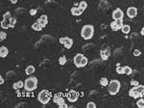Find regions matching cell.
<instances>
[{"instance_id": "obj_1", "label": "cell", "mask_w": 144, "mask_h": 108, "mask_svg": "<svg viewBox=\"0 0 144 108\" xmlns=\"http://www.w3.org/2000/svg\"><path fill=\"white\" fill-rule=\"evenodd\" d=\"M94 34V27L90 24L84 25L81 30V37L85 40H89L93 38Z\"/></svg>"}, {"instance_id": "obj_2", "label": "cell", "mask_w": 144, "mask_h": 108, "mask_svg": "<svg viewBox=\"0 0 144 108\" xmlns=\"http://www.w3.org/2000/svg\"><path fill=\"white\" fill-rule=\"evenodd\" d=\"M38 79L37 77H29L24 81V89L28 92H32L38 87Z\"/></svg>"}, {"instance_id": "obj_3", "label": "cell", "mask_w": 144, "mask_h": 108, "mask_svg": "<svg viewBox=\"0 0 144 108\" xmlns=\"http://www.w3.org/2000/svg\"><path fill=\"white\" fill-rule=\"evenodd\" d=\"M120 87H121V83H120L119 80H110V82H109V84H108V92L111 96H115V95L118 94Z\"/></svg>"}, {"instance_id": "obj_4", "label": "cell", "mask_w": 144, "mask_h": 108, "mask_svg": "<svg viewBox=\"0 0 144 108\" xmlns=\"http://www.w3.org/2000/svg\"><path fill=\"white\" fill-rule=\"evenodd\" d=\"M144 93V85L138 84L137 86H133L129 91V96L134 99L141 98Z\"/></svg>"}, {"instance_id": "obj_5", "label": "cell", "mask_w": 144, "mask_h": 108, "mask_svg": "<svg viewBox=\"0 0 144 108\" xmlns=\"http://www.w3.org/2000/svg\"><path fill=\"white\" fill-rule=\"evenodd\" d=\"M51 99V94L48 90H41L38 94V100L41 104H47Z\"/></svg>"}, {"instance_id": "obj_6", "label": "cell", "mask_w": 144, "mask_h": 108, "mask_svg": "<svg viewBox=\"0 0 144 108\" xmlns=\"http://www.w3.org/2000/svg\"><path fill=\"white\" fill-rule=\"evenodd\" d=\"M12 17H13V16H12V14H11L10 12L5 13V14H3V19H2V21H1V28L5 29V30L11 28L10 22H11Z\"/></svg>"}, {"instance_id": "obj_7", "label": "cell", "mask_w": 144, "mask_h": 108, "mask_svg": "<svg viewBox=\"0 0 144 108\" xmlns=\"http://www.w3.org/2000/svg\"><path fill=\"white\" fill-rule=\"evenodd\" d=\"M79 98V93L75 91V90H70L68 93H67V99L70 101V102H75L78 100Z\"/></svg>"}, {"instance_id": "obj_8", "label": "cell", "mask_w": 144, "mask_h": 108, "mask_svg": "<svg viewBox=\"0 0 144 108\" xmlns=\"http://www.w3.org/2000/svg\"><path fill=\"white\" fill-rule=\"evenodd\" d=\"M112 19L116 20V19H123L124 18V13L123 11L120 9V8H116V9L112 12Z\"/></svg>"}, {"instance_id": "obj_9", "label": "cell", "mask_w": 144, "mask_h": 108, "mask_svg": "<svg viewBox=\"0 0 144 108\" xmlns=\"http://www.w3.org/2000/svg\"><path fill=\"white\" fill-rule=\"evenodd\" d=\"M127 15L130 18H134L137 15V9L135 7H129L127 9Z\"/></svg>"}, {"instance_id": "obj_10", "label": "cell", "mask_w": 144, "mask_h": 108, "mask_svg": "<svg viewBox=\"0 0 144 108\" xmlns=\"http://www.w3.org/2000/svg\"><path fill=\"white\" fill-rule=\"evenodd\" d=\"M38 24H40V26L44 28V27H46V25L48 24V17L46 14H42V15H40L39 16V18L38 19V21H37Z\"/></svg>"}, {"instance_id": "obj_11", "label": "cell", "mask_w": 144, "mask_h": 108, "mask_svg": "<svg viewBox=\"0 0 144 108\" xmlns=\"http://www.w3.org/2000/svg\"><path fill=\"white\" fill-rule=\"evenodd\" d=\"M53 102L58 104V105H60V104H62V103H64L65 100H64V99H63L62 97H61L59 94H55L53 96Z\"/></svg>"}, {"instance_id": "obj_12", "label": "cell", "mask_w": 144, "mask_h": 108, "mask_svg": "<svg viewBox=\"0 0 144 108\" xmlns=\"http://www.w3.org/2000/svg\"><path fill=\"white\" fill-rule=\"evenodd\" d=\"M84 56H85L83 54H77L76 56H74L73 62H74V64H75V66H76L77 68H80V63H81V60L83 59Z\"/></svg>"}, {"instance_id": "obj_13", "label": "cell", "mask_w": 144, "mask_h": 108, "mask_svg": "<svg viewBox=\"0 0 144 108\" xmlns=\"http://www.w3.org/2000/svg\"><path fill=\"white\" fill-rule=\"evenodd\" d=\"M73 45V39L70 38H64V42H63V46L66 49H70Z\"/></svg>"}, {"instance_id": "obj_14", "label": "cell", "mask_w": 144, "mask_h": 108, "mask_svg": "<svg viewBox=\"0 0 144 108\" xmlns=\"http://www.w3.org/2000/svg\"><path fill=\"white\" fill-rule=\"evenodd\" d=\"M9 55V50L6 46H1L0 47V56L3 58V57H6V56Z\"/></svg>"}, {"instance_id": "obj_15", "label": "cell", "mask_w": 144, "mask_h": 108, "mask_svg": "<svg viewBox=\"0 0 144 108\" xmlns=\"http://www.w3.org/2000/svg\"><path fill=\"white\" fill-rule=\"evenodd\" d=\"M100 54H101V58H102L103 60L109 59V57H110V53L109 50H102Z\"/></svg>"}, {"instance_id": "obj_16", "label": "cell", "mask_w": 144, "mask_h": 108, "mask_svg": "<svg viewBox=\"0 0 144 108\" xmlns=\"http://www.w3.org/2000/svg\"><path fill=\"white\" fill-rule=\"evenodd\" d=\"M70 12H71L72 15H74V16H79V15H81V14H83V12H82L78 7H76V6L71 8V11H70Z\"/></svg>"}, {"instance_id": "obj_17", "label": "cell", "mask_w": 144, "mask_h": 108, "mask_svg": "<svg viewBox=\"0 0 144 108\" xmlns=\"http://www.w3.org/2000/svg\"><path fill=\"white\" fill-rule=\"evenodd\" d=\"M35 71H36V69H35V67H34L33 65H29L27 66L26 69H25V74L27 76H31L35 73Z\"/></svg>"}, {"instance_id": "obj_18", "label": "cell", "mask_w": 144, "mask_h": 108, "mask_svg": "<svg viewBox=\"0 0 144 108\" xmlns=\"http://www.w3.org/2000/svg\"><path fill=\"white\" fill-rule=\"evenodd\" d=\"M13 88L14 90H18L20 88H24V82L22 80H19L17 82H14V84H13Z\"/></svg>"}, {"instance_id": "obj_19", "label": "cell", "mask_w": 144, "mask_h": 108, "mask_svg": "<svg viewBox=\"0 0 144 108\" xmlns=\"http://www.w3.org/2000/svg\"><path fill=\"white\" fill-rule=\"evenodd\" d=\"M78 8L84 13V12L86 11V8H87V2H86V1H81V2L78 4Z\"/></svg>"}, {"instance_id": "obj_20", "label": "cell", "mask_w": 144, "mask_h": 108, "mask_svg": "<svg viewBox=\"0 0 144 108\" xmlns=\"http://www.w3.org/2000/svg\"><path fill=\"white\" fill-rule=\"evenodd\" d=\"M32 29H33L34 31H36V32H40L43 28L40 26V24H38V22H35V23H33V25H32Z\"/></svg>"}, {"instance_id": "obj_21", "label": "cell", "mask_w": 144, "mask_h": 108, "mask_svg": "<svg viewBox=\"0 0 144 108\" xmlns=\"http://www.w3.org/2000/svg\"><path fill=\"white\" fill-rule=\"evenodd\" d=\"M123 68H124V74L125 75H132L133 74V69L130 67V66L126 65V66H123Z\"/></svg>"}, {"instance_id": "obj_22", "label": "cell", "mask_w": 144, "mask_h": 108, "mask_svg": "<svg viewBox=\"0 0 144 108\" xmlns=\"http://www.w3.org/2000/svg\"><path fill=\"white\" fill-rule=\"evenodd\" d=\"M121 31H122V33H125V34L129 33L130 32H131V27H130V25H123L122 28H121Z\"/></svg>"}, {"instance_id": "obj_23", "label": "cell", "mask_w": 144, "mask_h": 108, "mask_svg": "<svg viewBox=\"0 0 144 108\" xmlns=\"http://www.w3.org/2000/svg\"><path fill=\"white\" fill-rule=\"evenodd\" d=\"M109 82H110V81L108 80V79H107V78H101V79H100V85H101V86H103V87L108 86Z\"/></svg>"}, {"instance_id": "obj_24", "label": "cell", "mask_w": 144, "mask_h": 108, "mask_svg": "<svg viewBox=\"0 0 144 108\" xmlns=\"http://www.w3.org/2000/svg\"><path fill=\"white\" fill-rule=\"evenodd\" d=\"M136 106L138 108H144V99H139L136 100Z\"/></svg>"}, {"instance_id": "obj_25", "label": "cell", "mask_w": 144, "mask_h": 108, "mask_svg": "<svg viewBox=\"0 0 144 108\" xmlns=\"http://www.w3.org/2000/svg\"><path fill=\"white\" fill-rule=\"evenodd\" d=\"M116 73H117L118 75H123V74H124V68L121 67L119 63L117 64V67H116Z\"/></svg>"}, {"instance_id": "obj_26", "label": "cell", "mask_w": 144, "mask_h": 108, "mask_svg": "<svg viewBox=\"0 0 144 108\" xmlns=\"http://www.w3.org/2000/svg\"><path fill=\"white\" fill-rule=\"evenodd\" d=\"M87 62H88V59L86 58V56H84L83 59L81 60V63H80V68H82V67H86V64H87Z\"/></svg>"}, {"instance_id": "obj_27", "label": "cell", "mask_w": 144, "mask_h": 108, "mask_svg": "<svg viewBox=\"0 0 144 108\" xmlns=\"http://www.w3.org/2000/svg\"><path fill=\"white\" fill-rule=\"evenodd\" d=\"M66 57L64 56H60V58H59V63H60V65H64L65 63H66Z\"/></svg>"}, {"instance_id": "obj_28", "label": "cell", "mask_w": 144, "mask_h": 108, "mask_svg": "<svg viewBox=\"0 0 144 108\" xmlns=\"http://www.w3.org/2000/svg\"><path fill=\"white\" fill-rule=\"evenodd\" d=\"M110 28H111V30H112V31H118V30H119V28H118V26L116 25V23H115L114 20H113V21L110 23Z\"/></svg>"}, {"instance_id": "obj_29", "label": "cell", "mask_w": 144, "mask_h": 108, "mask_svg": "<svg viewBox=\"0 0 144 108\" xmlns=\"http://www.w3.org/2000/svg\"><path fill=\"white\" fill-rule=\"evenodd\" d=\"M114 21H115V23H116V25L118 26L119 30L122 28V26L124 25V24H123V19H116V20H114Z\"/></svg>"}, {"instance_id": "obj_30", "label": "cell", "mask_w": 144, "mask_h": 108, "mask_svg": "<svg viewBox=\"0 0 144 108\" xmlns=\"http://www.w3.org/2000/svg\"><path fill=\"white\" fill-rule=\"evenodd\" d=\"M7 38V33L6 32H0V40L3 41Z\"/></svg>"}, {"instance_id": "obj_31", "label": "cell", "mask_w": 144, "mask_h": 108, "mask_svg": "<svg viewBox=\"0 0 144 108\" xmlns=\"http://www.w3.org/2000/svg\"><path fill=\"white\" fill-rule=\"evenodd\" d=\"M16 24V17H12L11 19V22H10V25H11V28H14Z\"/></svg>"}, {"instance_id": "obj_32", "label": "cell", "mask_w": 144, "mask_h": 108, "mask_svg": "<svg viewBox=\"0 0 144 108\" xmlns=\"http://www.w3.org/2000/svg\"><path fill=\"white\" fill-rule=\"evenodd\" d=\"M86 108H96V104L93 101H89L86 103Z\"/></svg>"}, {"instance_id": "obj_33", "label": "cell", "mask_w": 144, "mask_h": 108, "mask_svg": "<svg viewBox=\"0 0 144 108\" xmlns=\"http://www.w3.org/2000/svg\"><path fill=\"white\" fill-rule=\"evenodd\" d=\"M37 13H38V10H37V9H31V10H30V12H29V14H31L32 16L36 15V14H37Z\"/></svg>"}, {"instance_id": "obj_34", "label": "cell", "mask_w": 144, "mask_h": 108, "mask_svg": "<svg viewBox=\"0 0 144 108\" xmlns=\"http://www.w3.org/2000/svg\"><path fill=\"white\" fill-rule=\"evenodd\" d=\"M140 55H141V52H140L139 50L135 49V50L134 51V56H139Z\"/></svg>"}, {"instance_id": "obj_35", "label": "cell", "mask_w": 144, "mask_h": 108, "mask_svg": "<svg viewBox=\"0 0 144 108\" xmlns=\"http://www.w3.org/2000/svg\"><path fill=\"white\" fill-rule=\"evenodd\" d=\"M139 83L138 81H136V80H131V85H133V86H137Z\"/></svg>"}, {"instance_id": "obj_36", "label": "cell", "mask_w": 144, "mask_h": 108, "mask_svg": "<svg viewBox=\"0 0 144 108\" xmlns=\"http://www.w3.org/2000/svg\"><path fill=\"white\" fill-rule=\"evenodd\" d=\"M60 108H67V104L64 102V103H62V104H60V105H58Z\"/></svg>"}, {"instance_id": "obj_37", "label": "cell", "mask_w": 144, "mask_h": 108, "mask_svg": "<svg viewBox=\"0 0 144 108\" xmlns=\"http://www.w3.org/2000/svg\"><path fill=\"white\" fill-rule=\"evenodd\" d=\"M3 83H4V78L2 76H0V84L2 85Z\"/></svg>"}, {"instance_id": "obj_38", "label": "cell", "mask_w": 144, "mask_h": 108, "mask_svg": "<svg viewBox=\"0 0 144 108\" xmlns=\"http://www.w3.org/2000/svg\"><path fill=\"white\" fill-rule=\"evenodd\" d=\"M63 42H64V38H60V43L63 45Z\"/></svg>"}, {"instance_id": "obj_39", "label": "cell", "mask_w": 144, "mask_h": 108, "mask_svg": "<svg viewBox=\"0 0 144 108\" xmlns=\"http://www.w3.org/2000/svg\"><path fill=\"white\" fill-rule=\"evenodd\" d=\"M10 1H11L12 4H16L17 3V0H10Z\"/></svg>"}, {"instance_id": "obj_40", "label": "cell", "mask_w": 144, "mask_h": 108, "mask_svg": "<svg viewBox=\"0 0 144 108\" xmlns=\"http://www.w3.org/2000/svg\"><path fill=\"white\" fill-rule=\"evenodd\" d=\"M140 33H141V35H142V37H144V27L141 29V32H140Z\"/></svg>"}, {"instance_id": "obj_41", "label": "cell", "mask_w": 144, "mask_h": 108, "mask_svg": "<svg viewBox=\"0 0 144 108\" xmlns=\"http://www.w3.org/2000/svg\"><path fill=\"white\" fill-rule=\"evenodd\" d=\"M47 1H50V0H47Z\"/></svg>"}, {"instance_id": "obj_42", "label": "cell", "mask_w": 144, "mask_h": 108, "mask_svg": "<svg viewBox=\"0 0 144 108\" xmlns=\"http://www.w3.org/2000/svg\"><path fill=\"white\" fill-rule=\"evenodd\" d=\"M45 1H47V0H45Z\"/></svg>"}]
</instances>
